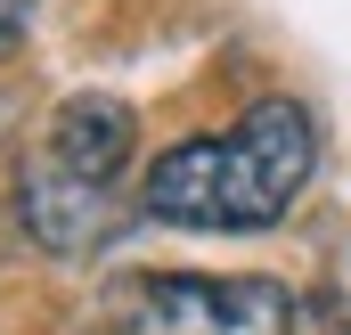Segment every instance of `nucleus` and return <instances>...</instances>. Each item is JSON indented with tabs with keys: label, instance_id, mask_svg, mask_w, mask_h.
<instances>
[{
	"label": "nucleus",
	"instance_id": "obj_4",
	"mask_svg": "<svg viewBox=\"0 0 351 335\" xmlns=\"http://www.w3.org/2000/svg\"><path fill=\"white\" fill-rule=\"evenodd\" d=\"M41 156H58L66 172L114 188V180L131 172V156H139V115H131L123 98H106V90H74V98H58Z\"/></svg>",
	"mask_w": 351,
	"mask_h": 335
},
{
	"label": "nucleus",
	"instance_id": "obj_2",
	"mask_svg": "<svg viewBox=\"0 0 351 335\" xmlns=\"http://www.w3.org/2000/svg\"><path fill=\"white\" fill-rule=\"evenodd\" d=\"M131 335H294V294L278 278H196L164 270L131 286Z\"/></svg>",
	"mask_w": 351,
	"mask_h": 335
},
{
	"label": "nucleus",
	"instance_id": "obj_1",
	"mask_svg": "<svg viewBox=\"0 0 351 335\" xmlns=\"http://www.w3.org/2000/svg\"><path fill=\"white\" fill-rule=\"evenodd\" d=\"M311 172H319V131H311L302 98H254L237 131L164 148L139 180V213L164 229L245 238V229L286 221V205L311 188Z\"/></svg>",
	"mask_w": 351,
	"mask_h": 335
},
{
	"label": "nucleus",
	"instance_id": "obj_3",
	"mask_svg": "<svg viewBox=\"0 0 351 335\" xmlns=\"http://www.w3.org/2000/svg\"><path fill=\"white\" fill-rule=\"evenodd\" d=\"M16 221H25V238L41 253H98L106 238H123L114 188L66 172L58 156H33V164L16 172Z\"/></svg>",
	"mask_w": 351,
	"mask_h": 335
},
{
	"label": "nucleus",
	"instance_id": "obj_5",
	"mask_svg": "<svg viewBox=\"0 0 351 335\" xmlns=\"http://www.w3.org/2000/svg\"><path fill=\"white\" fill-rule=\"evenodd\" d=\"M25 25H33V8H25V0H0V58L25 41Z\"/></svg>",
	"mask_w": 351,
	"mask_h": 335
}]
</instances>
